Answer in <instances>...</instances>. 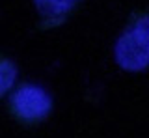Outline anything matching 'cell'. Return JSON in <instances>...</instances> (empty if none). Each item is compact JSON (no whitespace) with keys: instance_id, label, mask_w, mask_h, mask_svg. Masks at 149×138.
Returning <instances> with one entry per match:
<instances>
[{"instance_id":"6da1fadb","label":"cell","mask_w":149,"mask_h":138,"mask_svg":"<svg viewBox=\"0 0 149 138\" xmlns=\"http://www.w3.org/2000/svg\"><path fill=\"white\" fill-rule=\"evenodd\" d=\"M116 62L125 71H143L149 67V15L140 13L127 24L116 43Z\"/></svg>"},{"instance_id":"7a4b0ae2","label":"cell","mask_w":149,"mask_h":138,"mask_svg":"<svg viewBox=\"0 0 149 138\" xmlns=\"http://www.w3.org/2000/svg\"><path fill=\"white\" fill-rule=\"evenodd\" d=\"M9 110L13 118L26 125L39 123L50 114L52 110V101L50 95L36 84H22L13 91L9 99Z\"/></svg>"},{"instance_id":"3957f363","label":"cell","mask_w":149,"mask_h":138,"mask_svg":"<svg viewBox=\"0 0 149 138\" xmlns=\"http://www.w3.org/2000/svg\"><path fill=\"white\" fill-rule=\"evenodd\" d=\"M34 4L41 19L45 21V26H54L65 21L78 0H34Z\"/></svg>"},{"instance_id":"277c9868","label":"cell","mask_w":149,"mask_h":138,"mask_svg":"<svg viewBox=\"0 0 149 138\" xmlns=\"http://www.w3.org/2000/svg\"><path fill=\"white\" fill-rule=\"evenodd\" d=\"M15 80H17L15 63L8 58H0V97H4L13 88Z\"/></svg>"}]
</instances>
